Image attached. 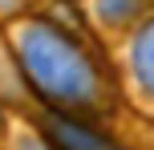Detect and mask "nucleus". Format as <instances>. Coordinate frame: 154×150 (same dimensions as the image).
Masks as SVG:
<instances>
[{"label": "nucleus", "instance_id": "423d86ee", "mask_svg": "<svg viewBox=\"0 0 154 150\" xmlns=\"http://www.w3.org/2000/svg\"><path fill=\"white\" fill-rule=\"evenodd\" d=\"M16 4H20V0H0V12H12Z\"/></svg>", "mask_w": 154, "mask_h": 150}, {"label": "nucleus", "instance_id": "f03ea898", "mask_svg": "<svg viewBox=\"0 0 154 150\" xmlns=\"http://www.w3.org/2000/svg\"><path fill=\"white\" fill-rule=\"evenodd\" d=\"M49 134H53V142L61 150H122L109 138H101L97 130L81 126L77 118H65V114H49Z\"/></svg>", "mask_w": 154, "mask_h": 150}, {"label": "nucleus", "instance_id": "20e7f679", "mask_svg": "<svg viewBox=\"0 0 154 150\" xmlns=\"http://www.w3.org/2000/svg\"><path fill=\"white\" fill-rule=\"evenodd\" d=\"M138 8H142V0H97V16H101L106 24H126V20H134Z\"/></svg>", "mask_w": 154, "mask_h": 150}, {"label": "nucleus", "instance_id": "39448f33", "mask_svg": "<svg viewBox=\"0 0 154 150\" xmlns=\"http://www.w3.org/2000/svg\"><path fill=\"white\" fill-rule=\"evenodd\" d=\"M16 150H53V146H49V142H41V138H29V134H24L20 142H16Z\"/></svg>", "mask_w": 154, "mask_h": 150}, {"label": "nucleus", "instance_id": "f257e3e1", "mask_svg": "<svg viewBox=\"0 0 154 150\" xmlns=\"http://www.w3.org/2000/svg\"><path fill=\"white\" fill-rule=\"evenodd\" d=\"M16 57H20L24 73H29L32 89L57 110H77V106H93L101 93L97 69H93L89 53L61 32L49 20H29L16 32Z\"/></svg>", "mask_w": 154, "mask_h": 150}, {"label": "nucleus", "instance_id": "0eeeda50", "mask_svg": "<svg viewBox=\"0 0 154 150\" xmlns=\"http://www.w3.org/2000/svg\"><path fill=\"white\" fill-rule=\"evenodd\" d=\"M0 126H4V110H0Z\"/></svg>", "mask_w": 154, "mask_h": 150}, {"label": "nucleus", "instance_id": "7ed1b4c3", "mask_svg": "<svg viewBox=\"0 0 154 150\" xmlns=\"http://www.w3.org/2000/svg\"><path fill=\"white\" fill-rule=\"evenodd\" d=\"M130 65H134V77H138V85L154 93V16L138 29V37H134L130 45Z\"/></svg>", "mask_w": 154, "mask_h": 150}]
</instances>
